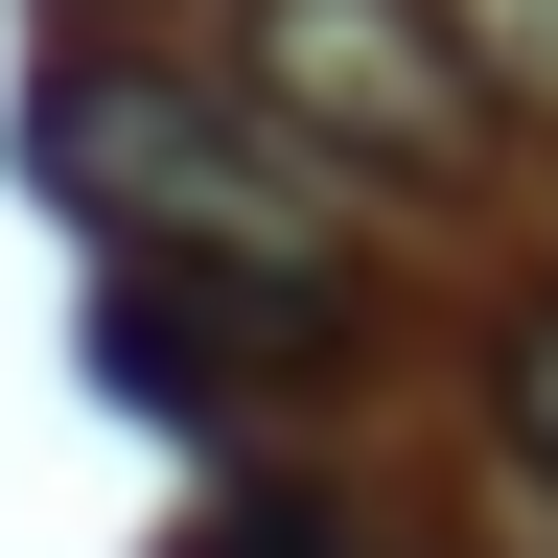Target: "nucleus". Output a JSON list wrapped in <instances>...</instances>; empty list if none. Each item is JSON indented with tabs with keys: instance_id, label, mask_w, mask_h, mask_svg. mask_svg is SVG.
<instances>
[{
	"instance_id": "f257e3e1",
	"label": "nucleus",
	"mask_w": 558,
	"mask_h": 558,
	"mask_svg": "<svg viewBox=\"0 0 558 558\" xmlns=\"http://www.w3.org/2000/svg\"><path fill=\"white\" fill-rule=\"evenodd\" d=\"M47 186L117 209L163 279H233V303H303L349 326V256H326V186L256 140V94H163V70H47Z\"/></svg>"
},
{
	"instance_id": "f03ea898",
	"label": "nucleus",
	"mask_w": 558,
	"mask_h": 558,
	"mask_svg": "<svg viewBox=\"0 0 558 558\" xmlns=\"http://www.w3.org/2000/svg\"><path fill=\"white\" fill-rule=\"evenodd\" d=\"M233 94H256V117H303V140H349V163H396V186L488 163V94H465L442 0H256Z\"/></svg>"
},
{
	"instance_id": "7ed1b4c3",
	"label": "nucleus",
	"mask_w": 558,
	"mask_h": 558,
	"mask_svg": "<svg viewBox=\"0 0 558 558\" xmlns=\"http://www.w3.org/2000/svg\"><path fill=\"white\" fill-rule=\"evenodd\" d=\"M442 47H465V94L558 117V0H442Z\"/></svg>"
},
{
	"instance_id": "20e7f679",
	"label": "nucleus",
	"mask_w": 558,
	"mask_h": 558,
	"mask_svg": "<svg viewBox=\"0 0 558 558\" xmlns=\"http://www.w3.org/2000/svg\"><path fill=\"white\" fill-rule=\"evenodd\" d=\"M488 396H512V465H535V488H558V303H535V326H512V373H488Z\"/></svg>"
},
{
	"instance_id": "39448f33",
	"label": "nucleus",
	"mask_w": 558,
	"mask_h": 558,
	"mask_svg": "<svg viewBox=\"0 0 558 558\" xmlns=\"http://www.w3.org/2000/svg\"><path fill=\"white\" fill-rule=\"evenodd\" d=\"M186 558H349V535H326V512H209Z\"/></svg>"
}]
</instances>
